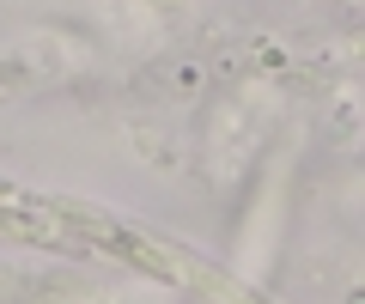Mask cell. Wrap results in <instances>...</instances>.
Listing matches in <instances>:
<instances>
[{
  "label": "cell",
  "instance_id": "1",
  "mask_svg": "<svg viewBox=\"0 0 365 304\" xmlns=\"http://www.w3.org/2000/svg\"><path fill=\"white\" fill-rule=\"evenodd\" d=\"M31 85V67H25V55H0V104L6 98H19Z\"/></svg>",
  "mask_w": 365,
  "mask_h": 304
},
{
  "label": "cell",
  "instance_id": "2",
  "mask_svg": "<svg viewBox=\"0 0 365 304\" xmlns=\"http://www.w3.org/2000/svg\"><path fill=\"white\" fill-rule=\"evenodd\" d=\"M25 286H31V280L19 274V268H0V304H6V298H19Z\"/></svg>",
  "mask_w": 365,
  "mask_h": 304
}]
</instances>
